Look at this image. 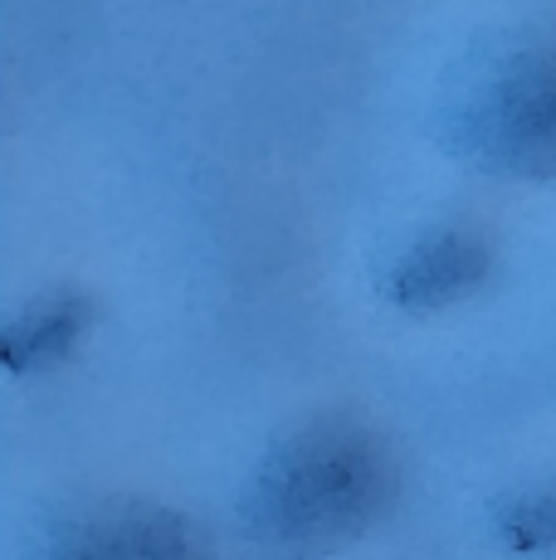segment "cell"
I'll return each mask as SVG.
<instances>
[{"label":"cell","instance_id":"obj_4","mask_svg":"<svg viewBox=\"0 0 556 560\" xmlns=\"http://www.w3.org/2000/svg\"><path fill=\"white\" fill-rule=\"evenodd\" d=\"M484 273H488V244L474 230H449L405 258L391 293L401 307H444L454 298L474 293Z\"/></svg>","mask_w":556,"mask_h":560},{"label":"cell","instance_id":"obj_1","mask_svg":"<svg viewBox=\"0 0 556 560\" xmlns=\"http://www.w3.org/2000/svg\"><path fill=\"white\" fill-rule=\"evenodd\" d=\"M391 502L395 458L386 439L351 415H323L259 463L240 502V526L269 560H323L361 541Z\"/></svg>","mask_w":556,"mask_h":560},{"label":"cell","instance_id":"obj_2","mask_svg":"<svg viewBox=\"0 0 556 560\" xmlns=\"http://www.w3.org/2000/svg\"><path fill=\"white\" fill-rule=\"evenodd\" d=\"M478 152L498 171L556 176V39L512 59L478 113Z\"/></svg>","mask_w":556,"mask_h":560},{"label":"cell","instance_id":"obj_5","mask_svg":"<svg viewBox=\"0 0 556 560\" xmlns=\"http://www.w3.org/2000/svg\"><path fill=\"white\" fill-rule=\"evenodd\" d=\"M79 337H83V307H73V298H63V303L30 307L25 317L10 327V341H5L10 371L49 365L55 357H63V351H69Z\"/></svg>","mask_w":556,"mask_h":560},{"label":"cell","instance_id":"obj_3","mask_svg":"<svg viewBox=\"0 0 556 560\" xmlns=\"http://www.w3.org/2000/svg\"><path fill=\"white\" fill-rule=\"evenodd\" d=\"M39 560H216V551L190 516L157 502L108 498L59 522Z\"/></svg>","mask_w":556,"mask_h":560}]
</instances>
